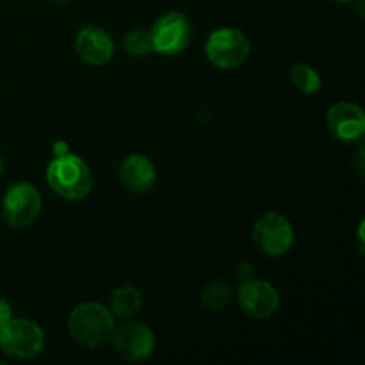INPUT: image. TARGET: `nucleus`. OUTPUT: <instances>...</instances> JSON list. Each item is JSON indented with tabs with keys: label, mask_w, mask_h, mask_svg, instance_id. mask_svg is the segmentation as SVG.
Instances as JSON below:
<instances>
[{
	"label": "nucleus",
	"mask_w": 365,
	"mask_h": 365,
	"mask_svg": "<svg viewBox=\"0 0 365 365\" xmlns=\"http://www.w3.org/2000/svg\"><path fill=\"white\" fill-rule=\"evenodd\" d=\"M116 328V317L109 307L86 302L75 307L68 317V331L77 344L84 348H100L110 341Z\"/></svg>",
	"instance_id": "f257e3e1"
},
{
	"label": "nucleus",
	"mask_w": 365,
	"mask_h": 365,
	"mask_svg": "<svg viewBox=\"0 0 365 365\" xmlns=\"http://www.w3.org/2000/svg\"><path fill=\"white\" fill-rule=\"evenodd\" d=\"M46 184L61 198L78 202L91 192L95 180L86 160L68 152L50 160L46 168Z\"/></svg>",
	"instance_id": "f03ea898"
},
{
	"label": "nucleus",
	"mask_w": 365,
	"mask_h": 365,
	"mask_svg": "<svg viewBox=\"0 0 365 365\" xmlns=\"http://www.w3.org/2000/svg\"><path fill=\"white\" fill-rule=\"evenodd\" d=\"M252 43L248 36L235 27L216 29L205 43V56L220 70H232L248 61Z\"/></svg>",
	"instance_id": "7ed1b4c3"
},
{
	"label": "nucleus",
	"mask_w": 365,
	"mask_h": 365,
	"mask_svg": "<svg viewBox=\"0 0 365 365\" xmlns=\"http://www.w3.org/2000/svg\"><path fill=\"white\" fill-rule=\"evenodd\" d=\"M45 348L41 327L31 319H14L0 330V349L16 360H31Z\"/></svg>",
	"instance_id": "20e7f679"
},
{
	"label": "nucleus",
	"mask_w": 365,
	"mask_h": 365,
	"mask_svg": "<svg viewBox=\"0 0 365 365\" xmlns=\"http://www.w3.org/2000/svg\"><path fill=\"white\" fill-rule=\"evenodd\" d=\"M153 52L160 56H178L192 39V25L185 14L178 11L163 14L150 29Z\"/></svg>",
	"instance_id": "39448f33"
},
{
	"label": "nucleus",
	"mask_w": 365,
	"mask_h": 365,
	"mask_svg": "<svg viewBox=\"0 0 365 365\" xmlns=\"http://www.w3.org/2000/svg\"><path fill=\"white\" fill-rule=\"evenodd\" d=\"M252 237L262 253L269 257H284L294 245V228L282 214L266 212L253 225Z\"/></svg>",
	"instance_id": "423d86ee"
},
{
	"label": "nucleus",
	"mask_w": 365,
	"mask_h": 365,
	"mask_svg": "<svg viewBox=\"0 0 365 365\" xmlns=\"http://www.w3.org/2000/svg\"><path fill=\"white\" fill-rule=\"evenodd\" d=\"M41 195L29 182H16L7 187L2 200V216L13 228H27L41 212Z\"/></svg>",
	"instance_id": "0eeeda50"
},
{
	"label": "nucleus",
	"mask_w": 365,
	"mask_h": 365,
	"mask_svg": "<svg viewBox=\"0 0 365 365\" xmlns=\"http://www.w3.org/2000/svg\"><path fill=\"white\" fill-rule=\"evenodd\" d=\"M114 351L125 360V362H143L155 351V334L148 324L141 321H128L123 327L114 328L110 337Z\"/></svg>",
	"instance_id": "6e6552de"
},
{
	"label": "nucleus",
	"mask_w": 365,
	"mask_h": 365,
	"mask_svg": "<svg viewBox=\"0 0 365 365\" xmlns=\"http://www.w3.org/2000/svg\"><path fill=\"white\" fill-rule=\"evenodd\" d=\"M237 302L242 312L252 319H267L280 307V294L269 282L250 278L239 287Z\"/></svg>",
	"instance_id": "1a4fd4ad"
},
{
	"label": "nucleus",
	"mask_w": 365,
	"mask_h": 365,
	"mask_svg": "<svg viewBox=\"0 0 365 365\" xmlns=\"http://www.w3.org/2000/svg\"><path fill=\"white\" fill-rule=\"evenodd\" d=\"M327 125L330 134L334 135L337 141H360L365 132L364 109L351 102L334 103L327 113Z\"/></svg>",
	"instance_id": "9d476101"
},
{
	"label": "nucleus",
	"mask_w": 365,
	"mask_h": 365,
	"mask_svg": "<svg viewBox=\"0 0 365 365\" xmlns=\"http://www.w3.org/2000/svg\"><path fill=\"white\" fill-rule=\"evenodd\" d=\"M75 53L89 66H103L113 59L114 41L102 27L86 25L75 36Z\"/></svg>",
	"instance_id": "9b49d317"
},
{
	"label": "nucleus",
	"mask_w": 365,
	"mask_h": 365,
	"mask_svg": "<svg viewBox=\"0 0 365 365\" xmlns=\"http://www.w3.org/2000/svg\"><path fill=\"white\" fill-rule=\"evenodd\" d=\"M120 182L127 191L134 195H146L155 187L157 170L155 164L141 153H132L125 157L123 163L120 164Z\"/></svg>",
	"instance_id": "f8f14e48"
},
{
	"label": "nucleus",
	"mask_w": 365,
	"mask_h": 365,
	"mask_svg": "<svg viewBox=\"0 0 365 365\" xmlns=\"http://www.w3.org/2000/svg\"><path fill=\"white\" fill-rule=\"evenodd\" d=\"M141 305L143 296L134 285H121V287L114 289L109 299V310L114 317H120V319L134 317L141 310Z\"/></svg>",
	"instance_id": "ddd939ff"
},
{
	"label": "nucleus",
	"mask_w": 365,
	"mask_h": 365,
	"mask_svg": "<svg viewBox=\"0 0 365 365\" xmlns=\"http://www.w3.org/2000/svg\"><path fill=\"white\" fill-rule=\"evenodd\" d=\"M289 77H291L292 84L305 95H316L323 86L321 75L310 64L305 63L292 64L291 70H289Z\"/></svg>",
	"instance_id": "4468645a"
},
{
	"label": "nucleus",
	"mask_w": 365,
	"mask_h": 365,
	"mask_svg": "<svg viewBox=\"0 0 365 365\" xmlns=\"http://www.w3.org/2000/svg\"><path fill=\"white\" fill-rule=\"evenodd\" d=\"M232 289L227 282L214 280L203 289L202 292V307L209 312H220L225 310L230 303Z\"/></svg>",
	"instance_id": "2eb2a0df"
},
{
	"label": "nucleus",
	"mask_w": 365,
	"mask_h": 365,
	"mask_svg": "<svg viewBox=\"0 0 365 365\" xmlns=\"http://www.w3.org/2000/svg\"><path fill=\"white\" fill-rule=\"evenodd\" d=\"M123 48L128 56L132 57H145L150 52H153L152 46V36L150 31H143V29H134L125 36Z\"/></svg>",
	"instance_id": "dca6fc26"
},
{
	"label": "nucleus",
	"mask_w": 365,
	"mask_h": 365,
	"mask_svg": "<svg viewBox=\"0 0 365 365\" xmlns=\"http://www.w3.org/2000/svg\"><path fill=\"white\" fill-rule=\"evenodd\" d=\"M11 317H13V310H11V305L6 302V299L0 298V330H2V328L6 327L7 323H9Z\"/></svg>",
	"instance_id": "f3484780"
},
{
	"label": "nucleus",
	"mask_w": 365,
	"mask_h": 365,
	"mask_svg": "<svg viewBox=\"0 0 365 365\" xmlns=\"http://www.w3.org/2000/svg\"><path fill=\"white\" fill-rule=\"evenodd\" d=\"M239 277L242 278V282L253 278V267L250 266V264H241V266H239Z\"/></svg>",
	"instance_id": "a211bd4d"
},
{
	"label": "nucleus",
	"mask_w": 365,
	"mask_h": 365,
	"mask_svg": "<svg viewBox=\"0 0 365 365\" xmlns=\"http://www.w3.org/2000/svg\"><path fill=\"white\" fill-rule=\"evenodd\" d=\"M53 152H56V157L64 155V153L70 152V148H68V145L64 141H57V143H53Z\"/></svg>",
	"instance_id": "6ab92c4d"
},
{
	"label": "nucleus",
	"mask_w": 365,
	"mask_h": 365,
	"mask_svg": "<svg viewBox=\"0 0 365 365\" xmlns=\"http://www.w3.org/2000/svg\"><path fill=\"white\" fill-rule=\"evenodd\" d=\"M356 168L360 170V178L364 177V150H359V157H356Z\"/></svg>",
	"instance_id": "aec40b11"
},
{
	"label": "nucleus",
	"mask_w": 365,
	"mask_h": 365,
	"mask_svg": "<svg viewBox=\"0 0 365 365\" xmlns=\"http://www.w3.org/2000/svg\"><path fill=\"white\" fill-rule=\"evenodd\" d=\"M359 241H360V250H364V223L360 225V230H359Z\"/></svg>",
	"instance_id": "412c9836"
},
{
	"label": "nucleus",
	"mask_w": 365,
	"mask_h": 365,
	"mask_svg": "<svg viewBox=\"0 0 365 365\" xmlns=\"http://www.w3.org/2000/svg\"><path fill=\"white\" fill-rule=\"evenodd\" d=\"M334 2H339V4H351V2H355V0H334Z\"/></svg>",
	"instance_id": "4be33fe9"
},
{
	"label": "nucleus",
	"mask_w": 365,
	"mask_h": 365,
	"mask_svg": "<svg viewBox=\"0 0 365 365\" xmlns=\"http://www.w3.org/2000/svg\"><path fill=\"white\" fill-rule=\"evenodd\" d=\"M2 168H4L2 166V159H0V173H2Z\"/></svg>",
	"instance_id": "5701e85b"
},
{
	"label": "nucleus",
	"mask_w": 365,
	"mask_h": 365,
	"mask_svg": "<svg viewBox=\"0 0 365 365\" xmlns=\"http://www.w3.org/2000/svg\"><path fill=\"white\" fill-rule=\"evenodd\" d=\"M56 2H70V0H56Z\"/></svg>",
	"instance_id": "b1692460"
}]
</instances>
